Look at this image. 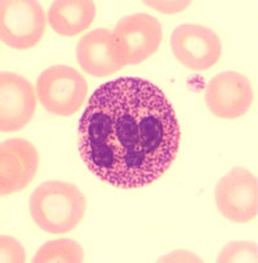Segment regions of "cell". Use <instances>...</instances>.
<instances>
[{
  "label": "cell",
  "instance_id": "52a82bcc",
  "mask_svg": "<svg viewBox=\"0 0 258 263\" xmlns=\"http://www.w3.org/2000/svg\"><path fill=\"white\" fill-rule=\"evenodd\" d=\"M170 47L177 60L191 70H207L220 60L222 44L217 34L198 24H183L173 31Z\"/></svg>",
  "mask_w": 258,
  "mask_h": 263
},
{
  "label": "cell",
  "instance_id": "9c48e42d",
  "mask_svg": "<svg viewBox=\"0 0 258 263\" xmlns=\"http://www.w3.org/2000/svg\"><path fill=\"white\" fill-rule=\"evenodd\" d=\"M36 109V96L32 84L12 71L0 76V130L13 133L31 121Z\"/></svg>",
  "mask_w": 258,
  "mask_h": 263
},
{
  "label": "cell",
  "instance_id": "4fadbf2b",
  "mask_svg": "<svg viewBox=\"0 0 258 263\" xmlns=\"http://www.w3.org/2000/svg\"><path fill=\"white\" fill-rule=\"evenodd\" d=\"M83 260V248L71 239H57L46 242L32 258L34 263H80Z\"/></svg>",
  "mask_w": 258,
  "mask_h": 263
},
{
  "label": "cell",
  "instance_id": "5bb4252c",
  "mask_svg": "<svg viewBox=\"0 0 258 263\" xmlns=\"http://www.w3.org/2000/svg\"><path fill=\"white\" fill-rule=\"evenodd\" d=\"M217 262H257V244L253 241H232L221 250Z\"/></svg>",
  "mask_w": 258,
  "mask_h": 263
},
{
  "label": "cell",
  "instance_id": "277c9868",
  "mask_svg": "<svg viewBox=\"0 0 258 263\" xmlns=\"http://www.w3.org/2000/svg\"><path fill=\"white\" fill-rule=\"evenodd\" d=\"M36 93L47 111L69 117L75 114L84 104L88 95V84L74 68L54 65L39 76Z\"/></svg>",
  "mask_w": 258,
  "mask_h": 263
},
{
  "label": "cell",
  "instance_id": "6da1fadb",
  "mask_svg": "<svg viewBox=\"0 0 258 263\" xmlns=\"http://www.w3.org/2000/svg\"><path fill=\"white\" fill-rule=\"evenodd\" d=\"M181 128L172 104L147 79L101 84L79 121L78 148L88 170L123 190L153 184L177 157Z\"/></svg>",
  "mask_w": 258,
  "mask_h": 263
},
{
  "label": "cell",
  "instance_id": "9a60e30c",
  "mask_svg": "<svg viewBox=\"0 0 258 263\" xmlns=\"http://www.w3.org/2000/svg\"><path fill=\"white\" fill-rule=\"evenodd\" d=\"M0 260L2 262H16L22 263L26 260L25 249L16 239L8 236V235H2L0 237Z\"/></svg>",
  "mask_w": 258,
  "mask_h": 263
},
{
  "label": "cell",
  "instance_id": "3957f363",
  "mask_svg": "<svg viewBox=\"0 0 258 263\" xmlns=\"http://www.w3.org/2000/svg\"><path fill=\"white\" fill-rule=\"evenodd\" d=\"M111 33L116 60L123 66L147 60L158 51L163 39L160 22L147 13L123 17Z\"/></svg>",
  "mask_w": 258,
  "mask_h": 263
},
{
  "label": "cell",
  "instance_id": "7c38bea8",
  "mask_svg": "<svg viewBox=\"0 0 258 263\" xmlns=\"http://www.w3.org/2000/svg\"><path fill=\"white\" fill-rule=\"evenodd\" d=\"M96 17V6L91 0L53 2L49 7V25L57 34L75 36L88 29Z\"/></svg>",
  "mask_w": 258,
  "mask_h": 263
},
{
  "label": "cell",
  "instance_id": "30bf717a",
  "mask_svg": "<svg viewBox=\"0 0 258 263\" xmlns=\"http://www.w3.org/2000/svg\"><path fill=\"white\" fill-rule=\"evenodd\" d=\"M39 166L36 148L25 139H9L0 147V193L22 191L31 183Z\"/></svg>",
  "mask_w": 258,
  "mask_h": 263
},
{
  "label": "cell",
  "instance_id": "5b68a950",
  "mask_svg": "<svg viewBox=\"0 0 258 263\" xmlns=\"http://www.w3.org/2000/svg\"><path fill=\"white\" fill-rule=\"evenodd\" d=\"M47 26L44 9L31 0H3L0 3L2 42L14 49H29L43 38Z\"/></svg>",
  "mask_w": 258,
  "mask_h": 263
},
{
  "label": "cell",
  "instance_id": "8992f818",
  "mask_svg": "<svg viewBox=\"0 0 258 263\" xmlns=\"http://www.w3.org/2000/svg\"><path fill=\"white\" fill-rule=\"evenodd\" d=\"M217 209L226 219L248 223L257 217L258 183L245 167H234L218 180L214 191Z\"/></svg>",
  "mask_w": 258,
  "mask_h": 263
},
{
  "label": "cell",
  "instance_id": "8fae6325",
  "mask_svg": "<svg viewBox=\"0 0 258 263\" xmlns=\"http://www.w3.org/2000/svg\"><path fill=\"white\" fill-rule=\"evenodd\" d=\"M76 59L85 73L105 78L124 68L115 57L113 33L107 29H96L83 35L76 46Z\"/></svg>",
  "mask_w": 258,
  "mask_h": 263
},
{
  "label": "cell",
  "instance_id": "ba28073f",
  "mask_svg": "<svg viewBox=\"0 0 258 263\" xmlns=\"http://www.w3.org/2000/svg\"><path fill=\"white\" fill-rule=\"evenodd\" d=\"M205 103L218 118L236 120L249 110L253 103L250 81L238 71L217 74L205 87Z\"/></svg>",
  "mask_w": 258,
  "mask_h": 263
},
{
  "label": "cell",
  "instance_id": "7a4b0ae2",
  "mask_svg": "<svg viewBox=\"0 0 258 263\" xmlns=\"http://www.w3.org/2000/svg\"><path fill=\"white\" fill-rule=\"evenodd\" d=\"M30 214L39 228L63 235L79 224L85 214V196L71 183L51 180L35 188L30 196Z\"/></svg>",
  "mask_w": 258,
  "mask_h": 263
}]
</instances>
